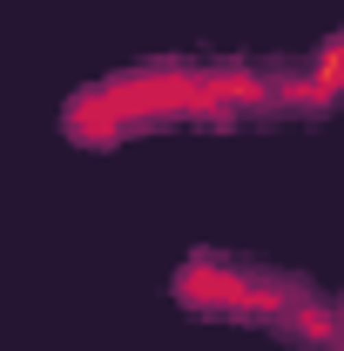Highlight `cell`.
Wrapping results in <instances>:
<instances>
[{"mask_svg":"<svg viewBox=\"0 0 344 351\" xmlns=\"http://www.w3.org/2000/svg\"><path fill=\"white\" fill-rule=\"evenodd\" d=\"M61 129H68V142H82V149H115L122 135H135L142 129V108H135L129 75H108V82H95V88H75L68 108H61Z\"/></svg>","mask_w":344,"mask_h":351,"instance_id":"obj_2","label":"cell"},{"mask_svg":"<svg viewBox=\"0 0 344 351\" xmlns=\"http://www.w3.org/2000/svg\"><path fill=\"white\" fill-rule=\"evenodd\" d=\"M338 311H344V304H338Z\"/></svg>","mask_w":344,"mask_h":351,"instance_id":"obj_4","label":"cell"},{"mask_svg":"<svg viewBox=\"0 0 344 351\" xmlns=\"http://www.w3.org/2000/svg\"><path fill=\"white\" fill-rule=\"evenodd\" d=\"M175 298L189 311H203V317H236V324H284V311L304 298V284L291 277H263V270H243V263L230 257H189L175 270Z\"/></svg>","mask_w":344,"mask_h":351,"instance_id":"obj_1","label":"cell"},{"mask_svg":"<svg viewBox=\"0 0 344 351\" xmlns=\"http://www.w3.org/2000/svg\"><path fill=\"white\" fill-rule=\"evenodd\" d=\"M338 101H344V34H331L297 75H277V108L284 115H324Z\"/></svg>","mask_w":344,"mask_h":351,"instance_id":"obj_3","label":"cell"}]
</instances>
